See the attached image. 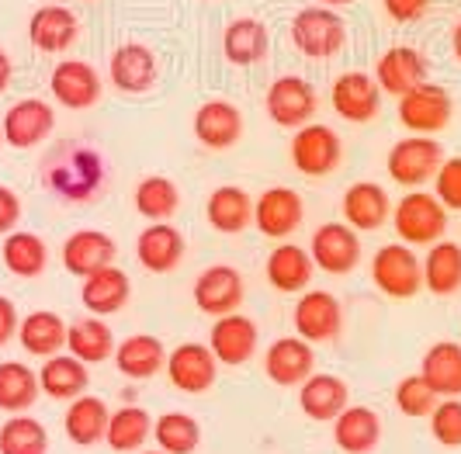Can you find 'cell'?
<instances>
[{
  "mask_svg": "<svg viewBox=\"0 0 461 454\" xmlns=\"http://www.w3.org/2000/svg\"><path fill=\"white\" fill-rule=\"evenodd\" d=\"M42 181L46 187L63 198V202H91L94 195L104 187V159L94 153L91 146L80 142H63L52 157L42 163Z\"/></svg>",
  "mask_w": 461,
  "mask_h": 454,
  "instance_id": "6da1fadb",
  "label": "cell"
},
{
  "mask_svg": "<svg viewBox=\"0 0 461 454\" xmlns=\"http://www.w3.org/2000/svg\"><path fill=\"white\" fill-rule=\"evenodd\" d=\"M393 229L399 232V243L406 247H430L447 232V208L438 202V195L410 191L393 208Z\"/></svg>",
  "mask_w": 461,
  "mask_h": 454,
  "instance_id": "7a4b0ae2",
  "label": "cell"
},
{
  "mask_svg": "<svg viewBox=\"0 0 461 454\" xmlns=\"http://www.w3.org/2000/svg\"><path fill=\"white\" fill-rule=\"evenodd\" d=\"M292 42L302 56L309 59H330L337 56L347 42V24L344 18L333 11V7H302L299 14L292 18V28H288Z\"/></svg>",
  "mask_w": 461,
  "mask_h": 454,
  "instance_id": "3957f363",
  "label": "cell"
},
{
  "mask_svg": "<svg viewBox=\"0 0 461 454\" xmlns=\"http://www.w3.org/2000/svg\"><path fill=\"white\" fill-rule=\"evenodd\" d=\"M444 163V146H440L434 136H406L399 139L393 150H389V159H385V170L395 184L402 187H423L438 174V167Z\"/></svg>",
  "mask_w": 461,
  "mask_h": 454,
  "instance_id": "277c9868",
  "label": "cell"
},
{
  "mask_svg": "<svg viewBox=\"0 0 461 454\" xmlns=\"http://www.w3.org/2000/svg\"><path fill=\"white\" fill-rule=\"evenodd\" d=\"M371 281L389 298H413L423 288V260L406 243H389L371 257Z\"/></svg>",
  "mask_w": 461,
  "mask_h": 454,
  "instance_id": "5b68a950",
  "label": "cell"
},
{
  "mask_svg": "<svg viewBox=\"0 0 461 454\" xmlns=\"http://www.w3.org/2000/svg\"><path fill=\"white\" fill-rule=\"evenodd\" d=\"M451 112H455L451 94L444 91L440 84H430V80H423L420 87L399 97V122L413 136H438L440 129H447Z\"/></svg>",
  "mask_w": 461,
  "mask_h": 454,
  "instance_id": "8992f818",
  "label": "cell"
},
{
  "mask_svg": "<svg viewBox=\"0 0 461 454\" xmlns=\"http://www.w3.org/2000/svg\"><path fill=\"white\" fill-rule=\"evenodd\" d=\"M340 159H344V142L330 125L309 122V125L295 129L292 163H295L299 174H305V177H330L340 167Z\"/></svg>",
  "mask_w": 461,
  "mask_h": 454,
  "instance_id": "52a82bcc",
  "label": "cell"
},
{
  "mask_svg": "<svg viewBox=\"0 0 461 454\" xmlns=\"http://www.w3.org/2000/svg\"><path fill=\"white\" fill-rule=\"evenodd\" d=\"M170 386L185 395H202L215 386L219 378V361L212 354L208 343H181L167 354V364H163Z\"/></svg>",
  "mask_w": 461,
  "mask_h": 454,
  "instance_id": "ba28073f",
  "label": "cell"
},
{
  "mask_svg": "<svg viewBox=\"0 0 461 454\" xmlns=\"http://www.w3.org/2000/svg\"><path fill=\"white\" fill-rule=\"evenodd\" d=\"M316 104H320V97H316V87L309 84V80H302V77H277L275 84L267 87V101H264V108H267V118L281 125V129H302V125H309L312 122V114H316Z\"/></svg>",
  "mask_w": 461,
  "mask_h": 454,
  "instance_id": "9c48e42d",
  "label": "cell"
},
{
  "mask_svg": "<svg viewBox=\"0 0 461 454\" xmlns=\"http://www.w3.org/2000/svg\"><path fill=\"white\" fill-rule=\"evenodd\" d=\"M194 305L208 313V316H230V313H240L243 298H247V285H243V274L230 268V264H212L205 271L194 277Z\"/></svg>",
  "mask_w": 461,
  "mask_h": 454,
  "instance_id": "30bf717a",
  "label": "cell"
},
{
  "mask_svg": "<svg viewBox=\"0 0 461 454\" xmlns=\"http://www.w3.org/2000/svg\"><path fill=\"white\" fill-rule=\"evenodd\" d=\"M344 330V309L337 295L323 288H305L295 302V333L309 343H330Z\"/></svg>",
  "mask_w": 461,
  "mask_h": 454,
  "instance_id": "8fae6325",
  "label": "cell"
},
{
  "mask_svg": "<svg viewBox=\"0 0 461 454\" xmlns=\"http://www.w3.org/2000/svg\"><path fill=\"white\" fill-rule=\"evenodd\" d=\"M309 257H312V264L326 274H350L361 264V240H357V229H350L347 222H326V226H320L312 232Z\"/></svg>",
  "mask_w": 461,
  "mask_h": 454,
  "instance_id": "7c38bea8",
  "label": "cell"
},
{
  "mask_svg": "<svg viewBox=\"0 0 461 454\" xmlns=\"http://www.w3.org/2000/svg\"><path fill=\"white\" fill-rule=\"evenodd\" d=\"M49 91L69 112H87L101 101V73L87 59H63L49 77Z\"/></svg>",
  "mask_w": 461,
  "mask_h": 454,
  "instance_id": "4fadbf2b",
  "label": "cell"
},
{
  "mask_svg": "<svg viewBox=\"0 0 461 454\" xmlns=\"http://www.w3.org/2000/svg\"><path fill=\"white\" fill-rule=\"evenodd\" d=\"M330 104L333 112L354 122V125H365L371 122L378 108H382V87L375 84L371 73H361V69H350V73H340L333 80V91H330Z\"/></svg>",
  "mask_w": 461,
  "mask_h": 454,
  "instance_id": "5bb4252c",
  "label": "cell"
},
{
  "mask_svg": "<svg viewBox=\"0 0 461 454\" xmlns=\"http://www.w3.org/2000/svg\"><path fill=\"white\" fill-rule=\"evenodd\" d=\"M0 129H4V142L14 146V150H32L39 142H46L56 129V112L49 108L46 101L39 97H24L18 104H11L7 114L0 118Z\"/></svg>",
  "mask_w": 461,
  "mask_h": 454,
  "instance_id": "9a60e30c",
  "label": "cell"
},
{
  "mask_svg": "<svg viewBox=\"0 0 461 454\" xmlns=\"http://www.w3.org/2000/svg\"><path fill=\"white\" fill-rule=\"evenodd\" d=\"M302 195L292 187H267L260 198H254V226L267 240H288L302 226Z\"/></svg>",
  "mask_w": 461,
  "mask_h": 454,
  "instance_id": "2e32d148",
  "label": "cell"
},
{
  "mask_svg": "<svg viewBox=\"0 0 461 454\" xmlns=\"http://www.w3.org/2000/svg\"><path fill=\"white\" fill-rule=\"evenodd\" d=\"M257 322L243 313H230V316H219L212 322V337H208V347L215 354L219 364H230V368H240L247 364L257 354Z\"/></svg>",
  "mask_w": 461,
  "mask_h": 454,
  "instance_id": "e0dca14e",
  "label": "cell"
},
{
  "mask_svg": "<svg viewBox=\"0 0 461 454\" xmlns=\"http://www.w3.org/2000/svg\"><path fill=\"white\" fill-rule=\"evenodd\" d=\"M157 77H160L157 56H153V49L142 46V42H125L108 59V80L122 94H146L157 84Z\"/></svg>",
  "mask_w": 461,
  "mask_h": 454,
  "instance_id": "ac0fdd59",
  "label": "cell"
},
{
  "mask_svg": "<svg viewBox=\"0 0 461 454\" xmlns=\"http://www.w3.org/2000/svg\"><path fill=\"white\" fill-rule=\"evenodd\" d=\"M264 371H267V378L275 386L295 388L316 371V350H312V343L302 340V337H281V340L267 347Z\"/></svg>",
  "mask_w": 461,
  "mask_h": 454,
  "instance_id": "d6986e66",
  "label": "cell"
},
{
  "mask_svg": "<svg viewBox=\"0 0 461 454\" xmlns=\"http://www.w3.org/2000/svg\"><path fill=\"white\" fill-rule=\"evenodd\" d=\"M427 80V59L413 46H393L382 52L378 67H375V84L393 97H402Z\"/></svg>",
  "mask_w": 461,
  "mask_h": 454,
  "instance_id": "ffe728a7",
  "label": "cell"
},
{
  "mask_svg": "<svg viewBox=\"0 0 461 454\" xmlns=\"http://www.w3.org/2000/svg\"><path fill=\"white\" fill-rule=\"evenodd\" d=\"M194 139L208 150H230L243 139V112L232 101H205L194 112Z\"/></svg>",
  "mask_w": 461,
  "mask_h": 454,
  "instance_id": "44dd1931",
  "label": "cell"
},
{
  "mask_svg": "<svg viewBox=\"0 0 461 454\" xmlns=\"http://www.w3.org/2000/svg\"><path fill=\"white\" fill-rule=\"evenodd\" d=\"M299 406L309 420L320 423H333L347 406H350V388L344 378L326 375V371H312L299 386Z\"/></svg>",
  "mask_w": 461,
  "mask_h": 454,
  "instance_id": "7402d4cb",
  "label": "cell"
},
{
  "mask_svg": "<svg viewBox=\"0 0 461 454\" xmlns=\"http://www.w3.org/2000/svg\"><path fill=\"white\" fill-rule=\"evenodd\" d=\"M118 247L115 240L101 229H77L63 243V268L77 277H91L94 271L115 264Z\"/></svg>",
  "mask_w": 461,
  "mask_h": 454,
  "instance_id": "603a6c76",
  "label": "cell"
},
{
  "mask_svg": "<svg viewBox=\"0 0 461 454\" xmlns=\"http://www.w3.org/2000/svg\"><path fill=\"white\" fill-rule=\"evenodd\" d=\"M129 298H132V281L115 264H108V268L94 271L91 277H84V288H80L84 309L101 319L112 316V313H122L129 305Z\"/></svg>",
  "mask_w": 461,
  "mask_h": 454,
  "instance_id": "cb8c5ba5",
  "label": "cell"
},
{
  "mask_svg": "<svg viewBox=\"0 0 461 454\" xmlns=\"http://www.w3.org/2000/svg\"><path fill=\"white\" fill-rule=\"evenodd\" d=\"M136 257L146 271L170 274L185 260V236H181V229H174L170 222H149L139 232Z\"/></svg>",
  "mask_w": 461,
  "mask_h": 454,
  "instance_id": "d4e9b609",
  "label": "cell"
},
{
  "mask_svg": "<svg viewBox=\"0 0 461 454\" xmlns=\"http://www.w3.org/2000/svg\"><path fill=\"white\" fill-rule=\"evenodd\" d=\"M28 39L39 52H67L77 39H80V22L69 7L59 4H46L32 14L28 22Z\"/></svg>",
  "mask_w": 461,
  "mask_h": 454,
  "instance_id": "484cf974",
  "label": "cell"
},
{
  "mask_svg": "<svg viewBox=\"0 0 461 454\" xmlns=\"http://www.w3.org/2000/svg\"><path fill=\"white\" fill-rule=\"evenodd\" d=\"M344 222L350 229H382L385 219H393V202L385 195V187H378L375 181H357L344 191Z\"/></svg>",
  "mask_w": 461,
  "mask_h": 454,
  "instance_id": "4316f807",
  "label": "cell"
},
{
  "mask_svg": "<svg viewBox=\"0 0 461 454\" xmlns=\"http://www.w3.org/2000/svg\"><path fill=\"white\" fill-rule=\"evenodd\" d=\"M205 219L215 232L236 236V232H243L254 222V198L243 187H236V184H222V187H215L208 195Z\"/></svg>",
  "mask_w": 461,
  "mask_h": 454,
  "instance_id": "83f0119b",
  "label": "cell"
},
{
  "mask_svg": "<svg viewBox=\"0 0 461 454\" xmlns=\"http://www.w3.org/2000/svg\"><path fill=\"white\" fill-rule=\"evenodd\" d=\"M87 386H91V371L73 354H52L39 371V388L49 399H59V403H73L77 395L87 392Z\"/></svg>",
  "mask_w": 461,
  "mask_h": 454,
  "instance_id": "f1b7e54d",
  "label": "cell"
},
{
  "mask_svg": "<svg viewBox=\"0 0 461 454\" xmlns=\"http://www.w3.org/2000/svg\"><path fill=\"white\" fill-rule=\"evenodd\" d=\"M333 440L347 454H371L382 440V420L371 406H347L333 420Z\"/></svg>",
  "mask_w": 461,
  "mask_h": 454,
  "instance_id": "f546056e",
  "label": "cell"
},
{
  "mask_svg": "<svg viewBox=\"0 0 461 454\" xmlns=\"http://www.w3.org/2000/svg\"><path fill=\"white\" fill-rule=\"evenodd\" d=\"M115 333L101 316H80L67 322V350L84 364H101L115 354Z\"/></svg>",
  "mask_w": 461,
  "mask_h": 454,
  "instance_id": "4dcf8cb0",
  "label": "cell"
},
{
  "mask_svg": "<svg viewBox=\"0 0 461 454\" xmlns=\"http://www.w3.org/2000/svg\"><path fill=\"white\" fill-rule=\"evenodd\" d=\"M420 378L444 399L461 395V343L438 340L420 361Z\"/></svg>",
  "mask_w": 461,
  "mask_h": 454,
  "instance_id": "1f68e13d",
  "label": "cell"
},
{
  "mask_svg": "<svg viewBox=\"0 0 461 454\" xmlns=\"http://www.w3.org/2000/svg\"><path fill=\"white\" fill-rule=\"evenodd\" d=\"M312 271H316V264H312L309 250H302L295 243H277L271 257H267V281L281 295L305 292L309 281H312Z\"/></svg>",
  "mask_w": 461,
  "mask_h": 454,
  "instance_id": "d6a6232c",
  "label": "cell"
},
{
  "mask_svg": "<svg viewBox=\"0 0 461 454\" xmlns=\"http://www.w3.org/2000/svg\"><path fill=\"white\" fill-rule=\"evenodd\" d=\"M267 49H271L267 24L257 18H236L222 32V52L232 67H254L267 56Z\"/></svg>",
  "mask_w": 461,
  "mask_h": 454,
  "instance_id": "836d02e7",
  "label": "cell"
},
{
  "mask_svg": "<svg viewBox=\"0 0 461 454\" xmlns=\"http://www.w3.org/2000/svg\"><path fill=\"white\" fill-rule=\"evenodd\" d=\"M115 368L125 375V378H153L157 371H163V364H167V347L163 340L157 337H149V333H136V337H129V340H118L115 347Z\"/></svg>",
  "mask_w": 461,
  "mask_h": 454,
  "instance_id": "e575fe53",
  "label": "cell"
},
{
  "mask_svg": "<svg viewBox=\"0 0 461 454\" xmlns=\"http://www.w3.org/2000/svg\"><path fill=\"white\" fill-rule=\"evenodd\" d=\"M108 420H112V413L97 395H77L63 416V431L77 448H91V444L104 440Z\"/></svg>",
  "mask_w": 461,
  "mask_h": 454,
  "instance_id": "d590c367",
  "label": "cell"
},
{
  "mask_svg": "<svg viewBox=\"0 0 461 454\" xmlns=\"http://www.w3.org/2000/svg\"><path fill=\"white\" fill-rule=\"evenodd\" d=\"M423 288L447 298L461 292V247L451 240L430 243V253L423 257Z\"/></svg>",
  "mask_w": 461,
  "mask_h": 454,
  "instance_id": "8d00e7d4",
  "label": "cell"
},
{
  "mask_svg": "<svg viewBox=\"0 0 461 454\" xmlns=\"http://www.w3.org/2000/svg\"><path fill=\"white\" fill-rule=\"evenodd\" d=\"M18 340L28 354L35 358H52V354H63L67 347V322L56 316V313H28V316L18 322Z\"/></svg>",
  "mask_w": 461,
  "mask_h": 454,
  "instance_id": "74e56055",
  "label": "cell"
},
{
  "mask_svg": "<svg viewBox=\"0 0 461 454\" xmlns=\"http://www.w3.org/2000/svg\"><path fill=\"white\" fill-rule=\"evenodd\" d=\"M153 437V416L146 413L142 406H122L112 413L108 420V431H104V444L118 454L139 451L146 440Z\"/></svg>",
  "mask_w": 461,
  "mask_h": 454,
  "instance_id": "f35d334b",
  "label": "cell"
},
{
  "mask_svg": "<svg viewBox=\"0 0 461 454\" xmlns=\"http://www.w3.org/2000/svg\"><path fill=\"white\" fill-rule=\"evenodd\" d=\"M0 257H4V268L14 274V277H39L49 264V247L42 236L14 229V232H7Z\"/></svg>",
  "mask_w": 461,
  "mask_h": 454,
  "instance_id": "ab89813d",
  "label": "cell"
},
{
  "mask_svg": "<svg viewBox=\"0 0 461 454\" xmlns=\"http://www.w3.org/2000/svg\"><path fill=\"white\" fill-rule=\"evenodd\" d=\"M39 375L22 361H0V409L4 413H28L39 399Z\"/></svg>",
  "mask_w": 461,
  "mask_h": 454,
  "instance_id": "60d3db41",
  "label": "cell"
},
{
  "mask_svg": "<svg viewBox=\"0 0 461 454\" xmlns=\"http://www.w3.org/2000/svg\"><path fill=\"white\" fill-rule=\"evenodd\" d=\"M132 202H136V212L142 219H149V222H170L174 212L181 208V191H177V184L170 181V177L153 174V177H142L139 181Z\"/></svg>",
  "mask_w": 461,
  "mask_h": 454,
  "instance_id": "b9f144b4",
  "label": "cell"
},
{
  "mask_svg": "<svg viewBox=\"0 0 461 454\" xmlns=\"http://www.w3.org/2000/svg\"><path fill=\"white\" fill-rule=\"evenodd\" d=\"M157 448L167 454H194L202 444V427L191 413H163L153 423Z\"/></svg>",
  "mask_w": 461,
  "mask_h": 454,
  "instance_id": "7bdbcfd3",
  "label": "cell"
},
{
  "mask_svg": "<svg viewBox=\"0 0 461 454\" xmlns=\"http://www.w3.org/2000/svg\"><path fill=\"white\" fill-rule=\"evenodd\" d=\"M0 454H49V433L35 416L14 413L0 427Z\"/></svg>",
  "mask_w": 461,
  "mask_h": 454,
  "instance_id": "ee69618b",
  "label": "cell"
},
{
  "mask_svg": "<svg viewBox=\"0 0 461 454\" xmlns=\"http://www.w3.org/2000/svg\"><path fill=\"white\" fill-rule=\"evenodd\" d=\"M438 403L440 395L420 375H410V378H402L395 386V406H399L402 416H430Z\"/></svg>",
  "mask_w": 461,
  "mask_h": 454,
  "instance_id": "f6af8a7d",
  "label": "cell"
},
{
  "mask_svg": "<svg viewBox=\"0 0 461 454\" xmlns=\"http://www.w3.org/2000/svg\"><path fill=\"white\" fill-rule=\"evenodd\" d=\"M430 433L444 448H461V399H440L430 413Z\"/></svg>",
  "mask_w": 461,
  "mask_h": 454,
  "instance_id": "bcb514c9",
  "label": "cell"
},
{
  "mask_svg": "<svg viewBox=\"0 0 461 454\" xmlns=\"http://www.w3.org/2000/svg\"><path fill=\"white\" fill-rule=\"evenodd\" d=\"M434 195L447 212H461V157H444L434 174Z\"/></svg>",
  "mask_w": 461,
  "mask_h": 454,
  "instance_id": "7dc6e473",
  "label": "cell"
},
{
  "mask_svg": "<svg viewBox=\"0 0 461 454\" xmlns=\"http://www.w3.org/2000/svg\"><path fill=\"white\" fill-rule=\"evenodd\" d=\"M385 14L399 24H413L420 22L427 11H430V0H382Z\"/></svg>",
  "mask_w": 461,
  "mask_h": 454,
  "instance_id": "c3c4849f",
  "label": "cell"
},
{
  "mask_svg": "<svg viewBox=\"0 0 461 454\" xmlns=\"http://www.w3.org/2000/svg\"><path fill=\"white\" fill-rule=\"evenodd\" d=\"M18 222H22V198L7 184H0V236L14 232Z\"/></svg>",
  "mask_w": 461,
  "mask_h": 454,
  "instance_id": "681fc988",
  "label": "cell"
},
{
  "mask_svg": "<svg viewBox=\"0 0 461 454\" xmlns=\"http://www.w3.org/2000/svg\"><path fill=\"white\" fill-rule=\"evenodd\" d=\"M18 337V309L7 295H0V347Z\"/></svg>",
  "mask_w": 461,
  "mask_h": 454,
  "instance_id": "f907efd6",
  "label": "cell"
},
{
  "mask_svg": "<svg viewBox=\"0 0 461 454\" xmlns=\"http://www.w3.org/2000/svg\"><path fill=\"white\" fill-rule=\"evenodd\" d=\"M11 77H14V63H11V56L0 49V94L7 91V84H11Z\"/></svg>",
  "mask_w": 461,
  "mask_h": 454,
  "instance_id": "816d5d0a",
  "label": "cell"
},
{
  "mask_svg": "<svg viewBox=\"0 0 461 454\" xmlns=\"http://www.w3.org/2000/svg\"><path fill=\"white\" fill-rule=\"evenodd\" d=\"M451 52H455V59L461 63V22L455 24V32H451Z\"/></svg>",
  "mask_w": 461,
  "mask_h": 454,
  "instance_id": "f5cc1de1",
  "label": "cell"
},
{
  "mask_svg": "<svg viewBox=\"0 0 461 454\" xmlns=\"http://www.w3.org/2000/svg\"><path fill=\"white\" fill-rule=\"evenodd\" d=\"M323 7H344V4H354V0H320Z\"/></svg>",
  "mask_w": 461,
  "mask_h": 454,
  "instance_id": "db71d44e",
  "label": "cell"
},
{
  "mask_svg": "<svg viewBox=\"0 0 461 454\" xmlns=\"http://www.w3.org/2000/svg\"><path fill=\"white\" fill-rule=\"evenodd\" d=\"M142 454H167V451H142Z\"/></svg>",
  "mask_w": 461,
  "mask_h": 454,
  "instance_id": "11a10c76",
  "label": "cell"
},
{
  "mask_svg": "<svg viewBox=\"0 0 461 454\" xmlns=\"http://www.w3.org/2000/svg\"><path fill=\"white\" fill-rule=\"evenodd\" d=\"M0 146H4V129H0Z\"/></svg>",
  "mask_w": 461,
  "mask_h": 454,
  "instance_id": "9f6ffc18",
  "label": "cell"
}]
</instances>
